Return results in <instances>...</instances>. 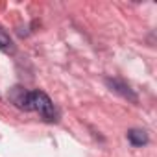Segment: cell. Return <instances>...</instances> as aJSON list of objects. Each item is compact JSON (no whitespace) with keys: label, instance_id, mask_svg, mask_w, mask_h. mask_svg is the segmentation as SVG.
Instances as JSON below:
<instances>
[{"label":"cell","instance_id":"3957f363","mask_svg":"<svg viewBox=\"0 0 157 157\" xmlns=\"http://www.w3.org/2000/svg\"><path fill=\"white\" fill-rule=\"evenodd\" d=\"M10 100H11L19 109L30 111V93L24 91L22 87H13V89L10 91Z\"/></svg>","mask_w":157,"mask_h":157},{"label":"cell","instance_id":"5b68a950","mask_svg":"<svg viewBox=\"0 0 157 157\" xmlns=\"http://www.w3.org/2000/svg\"><path fill=\"white\" fill-rule=\"evenodd\" d=\"M0 50H13V41L10 37V33H6L2 28H0Z\"/></svg>","mask_w":157,"mask_h":157},{"label":"cell","instance_id":"7a4b0ae2","mask_svg":"<svg viewBox=\"0 0 157 157\" xmlns=\"http://www.w3.org/2000/svg\"><path fill=\"white\" fill-rule=\"evenodd\" d=\"M105 85L113 91V93H117V94H120L122 98H126V100H131V102H137V94L133 93V89L126 83V82H122V80H117V78H107L105 80Z\"/></svg>","mask_w":157,"mask_h":157},{"label":"cell","instance_id":"277c9868","mask_svg":"<svg viewBox=\"0 0 157 157\" xmlns=\"http://www.w3.org/2000/svg\"><path fill=\"white\" fill-rule=\"evenodd\" d=\"M128 140L133 144V146H144L148 144V133L144 129H129L128 131Z\"/></svg>","mask_w":157,"mask_h":157},{"label":"cell","instance_id":"6da1fadb","mask_svg":"<svg viewBox=\"0 0 157 157\" xmlns=\"http://www.w3.org/2000/svg\"><path fill=\"white\" fill-rule=\"evenodd\" d=\"M30 111H37V113H39L44 120H48V122H54L56 117H57L52 100H50L48 94L43 93V91H33V93H30Z\"/></svg>","mask_w":157,"mask_h":157}]
</instances>
